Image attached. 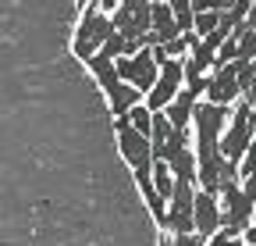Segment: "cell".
Here are the masks:
<instances>
[{
	"label": "cell",
	"mask_w": 256,
	"mask_h": 246,
	"mask_svg": "<svg viewBox=\"0 0 256 246\" xmlns=\"http://www.w3.org/2000/svg\"><path fill=\"white\" fill-rule=\"evenodd\" d=\"M228 118H232L228 107H217V104H206V100L196 104L192 121H188V125L196 129V136H192V153H196V161H206V157H217L220 153L217 146H220L224 129H228Z\"/></svg>",
	"instance_id": "1"
},
{
	"label": "cell",
	"mask_w": 256,
	"mask_h": 246,
	"mask_svg": "<svg viewBox=\"0 0 256 246\" xmlns=\"http://www.w3.org/2000/svg\"><path fill=\"white\" fill-rule=\"evenodd\" d=\"M110 33H114V29H110V18L96 8V4H86V8H82V18H78V29H75V40H72L75 57L86 65L89 57L100 54V47L107 43Z\"/></svg>",
	"instance_id": "2"
},
{
	"label": "cell",
	"mask_w": 256,
	"mask_h": 246,
	"mask_svg": "<svg viewBox=\"0 0 256 246\" xmlns=\"http://www.w3.org/2000/svg\"><path fill=\"white\" fill-rule=\"evenodd\" d=\"M256 139V114L246 107V100L232 111V118H228V129H224V136H220V157L228 161V164H235L238 168V161H242V153L249 150V143Z\"/></svg>",
	"instance_id": "3"
},
{
	"label": "cell",
	"mask_w": 256,
	"mask_h": 246,
	"mask_svg": "<svg viewBox=\"0 0 256 246\" xmlns=\"http://www.w3.org/2000/svg\"><path fill=\"white\" fill-rule=\"evenodd\" d=\"M110 29H114L124 43H142L146 47L150 4H146V0H121V4L110 11Z\"/></svg>",
	"instance_id": "4"
},
{
	"label": "cell",
	"mask_w": 256,
	"mask_h": 246,
	"mask_svg": "<svg viewBox=\"0 0 256 246\" xmlns=\"http://www.w3.org/2000/svg\"><path fill=\"white\" fill-rule=\"evenodd\" d=\"M114 75H118L124 86L139 89V93L146 97L150 89H153V82H156V75H160V65L153 61V54L142 47L136 57H118V61H114Z\"/></svg>",
	"instance_id": "5"
},
{
	"label": "cell",
	"mask_w": 256,
	"mask_h": 246,
	"mask_svg": "<svg viewBox=\"0 0 256 246\" xmlns=\"http://www.w3.org/2000/svg\"><path fill=\"white\" fill-rule=\"evenodd\" d=\"M114 132H118V150H121V157L132 164V175H146L153 168V150H150V139L139 136L128 129V121L124 118H114Z\"/></svg>",
	"instance_id": "6"
},
{
	"label": "cell",
	"mask_w": 256,
	"mask_h": 246,
	"mask_svg": "<svg viewBox=\"0 0 256 246\" xmlns=\"http://www.w3.org/2000/svg\"><path fill=\"white\" fill-rule=\"evenodd\" d=\"M182 93V61H164L160 65V75H156V82H153V89L146 93V111L150 114H160L174 97Z\"/></svg>",
	"instance_id": "7"
},
{
	"label": "cell",
	"mask_w": 256,
	"mask_h": 246,
	"mask_svg": "<svg viewBox=\"0 0 256 246\" xmlns=\"http://www.w3.org/2000/svg\"><path fill=\"white\" fill-rule=\"evenodd\" d=\"M192 232H196L200 239H210L220 232V207H217V196L196 189V196H192Z\"/></svg>",
	"instance_id": "8"
},
{
	"label": "cell",
	"mask_w": 256,
	"mask_h": 246,
	"mask_svg": "<svg viewBox=\"0 0 256 246\" xmlns=\"http://www.w3.org/2000/svg\"><path fill=\"white\" fill-rule=\"evenodd\" d=\"M238 100V86H235V61L224 65L217 72H210V82H206V104H217V107H232Z\"/></svg>",
	"instance_id": "9"
},
{
	"label": "cell",
	"mask_w": 256,
	"mask_h": 246,
	"mask_svg": "<svg viewBox=\"0 0 256 246\" xmlns=\"http://www.w3.org/2000/svg\"><path fill=\"white\" fill-rule=\"evenodd\" d=\"M178 40V25L171 18L168 4H150V33H146V47H164Z\"/></svg>",
	"instance_id": "10"
},
{
	"label": "cell",
	"mask_w": 256,
	"mask_h": 246,
	"mask_svg": "<svg viewBox=\"0 0 256 246\" xmlns=\"http://www.w3.org/2000/svg\"><path fill=\"white\" fill-rule=\"evenodd\" d=\"M196 97L188 93V89H182V93L164 107V118H168V125L171 129H188V121H192V111H196Z\"/></svg>",
	"instance_id": "11"
},
{
	"label": "cell",
	"mask_w": 256,
	"mask_h": 246,
	"mask_svg": "<svg viewBox=\"0 0 256 246\" xmlns=\"http://www.w3.org/2000/svg\"><path fill=\"white\" fill-rule=\"evenodd\" d=\"M160 164H168V171H171L174 182H188V186H196V153H192V146L182 150V153H174V157H168V161H160Z\"/></svg>",
	"instance_id": "12"
},
{
	"label": "cell",
	"mask_w": 256,
	"mask_h": 246,
	"mask_svg": "<svg viewBox=\"0 0 256 246\" xmlns=\"http://www.w3.org/2000/svg\"><path fill=\"white\" fill-rule=\"evenodd\" d=\"M150 178H153V193H156V200L168 207V200H171V189H174V178H171L168 164L153 161V171H150Z\"/></svg>",
	"instance_id": "13"
},
{
	"label": "cell",
	"mask_w": 256,
	"mask_h": 246,
	"mask_svg": "<svg viewBox=\"0 0 256 246\" xmlns=\"http://www.w3.org/2000/svg\"><path fill=\"white\" fill-rule=\"evenodd\" d=\"M188 146H192V136H188V129H171V136H168L164 150H160L153 161H168V157H174V153H182V150H188Z\"/></svg>",
	"instance_id": "14"
},
{
	"label": "cell",
	"mask_w": 256,
	"mask_h": 246,
	"mask_svg": "<svg viewBox=\"0 0 256 246\" xmlns=\"http://www.w3.org/2000/svg\"><path fill=\"white\" fill-rule=\"evenodd\" d=\"M171 18L178 25V36H188L192 33V8H188V0H171Z\"/></svg>",
	"instance_id": "15"
},
{
	"label": "cell",
	"mask_w": 256,
	"mask_h": 246,
	"mask_svg": "<svg viewBox=\"0 0 256 246\" xmlns=\"http://www.w3.org/2000/svg\"><path fill=\"white\" fill-rule=\"evenodd\" d=\"M150 118H153V114H150V111H146L142 104H136L132 111L124 114V121H128V129H132V132H139V136H146V139H150Z\"/></svg>",
	"instance_id": "16"
},
{
	"label": "cell",
	"mask_w": 256,
	"mask_h": 246,
	"mask_svg": "<svg viewBox=\"0 0 256 246\" xmlns=\"http://www.w3.org/2000/svg\"><path fill=\"white\" fill-rule=\"evenodd\" d=\"M238 178H249V175H256V139L249 143V150L242 153V161H238Z\"/></svg>",
	"instance_id": "17"
},
{
	"label": "cell",
	"mask_w": 256,
	"mask_h": 246,
	"mask_svg": "<svg viewBox=\"0 0 256 246\" xmlns=\"http://www.w3.org/2000/svg\"><path fill=\"white\" fill-rule=\"evenodd\" d=\"M242 246H256V221H252V225L242 232Z\"/></svg>",
	"instance_id": "18"
}]
</instances>
